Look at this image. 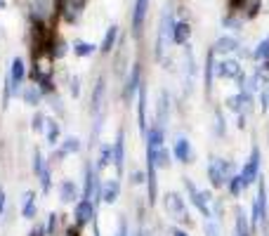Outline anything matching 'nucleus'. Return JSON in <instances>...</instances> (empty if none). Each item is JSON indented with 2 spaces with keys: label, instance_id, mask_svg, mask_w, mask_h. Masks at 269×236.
<instances>
[{
  "label": "nucleus",
  "instance_id": "f257e3e1",
  "mask_svg": "<svg viewBox=\"0 0 269 236\" xmlns=\"http://www.w3.org/2000/svg\"><path fill=\"white\" fill-rule=\"evenodd\" d=\"M206 173H208V180H210V187L213 189H227V182L239 173V168L229 158H224V156H210Z\"/></svg>",
  "mask_w": 269,
  "mask_h": 236
},
{
  "label": "nucleus",
  "instance_id": "f03ea898",
  "mask_svg": "<svg viewBox=\"0 0 269 236\" xmlns=\"http://www.w3.org/2000/svg\"><path fill=\"white\" fill-rule=\"evenodd\" d=\"M269 199H267V182L265 177L258 180V191L251 203V225L258 234V229H269Z\"/></svg>",
  "mask_w": 269,
  "mask_h": 236
},
{
  "label": "nucleus",
  "instance_id": "7ed1b4c3",
  "mask_svg": "<svg viewBox=\"0 0 269 236\" xmlns=\"http://www.w3.org/2000/svg\"><path fill=\"white\" fill-rule=\"evenodd\" d=\"M57 17H62V0H28V19H31V24L52 26Z\"/></svg>",
  "mask_w": 269,
  "mask_h": 236
},
{
  "label": "nucleus",
  "instance_id": "20e7f679",
  "mask_svg": "<svg viewBox=\"0 0 269 236\" xmlns=\"http://www.w3.org/2000/svg\"><path fill=\"white\" fill-rule=\"evenodd\" d=\"M163 210L165 215L175 222V225H182V227H191L194 220L189 215V208H187V201L179 191H165L163 194Z\"/></svg>",
  "mask_w": 269,
  "mask_h": 236
},
{
  "label": "nucleus",
  "instance_id": "39448f33",
  "mask_svg": "<svg viewBox=\"0 0 269 236\" xmlns=\"http://www.w3.org/2000/svg\"><path fill=\"white\" fill-rule=\"evenodd\" d=\"M175 21L170 7H163L161 12V24H158V38H156V59H161L163 52H168V45L172 43V31H175Z\"/></svg>",
  "mask_w": 269,
  "mask_h": 236
},
{
  "label": "nucleus",
  "instance_id": "423d86ee",
  "mask_svg": "<svg viewBox=\"0 0 269 236\" xmlns=\"http://www.w3.org/2000/svg\"><path fill=\"white\" fill-rule=\"evenodd\" d=\"M241 177H243V182H246L248 189L255 187L258 180L262 177V149H260V144H253L248 161L241 165Z\"/></svg>",
  "mask_w": 269,
  "mask_h": 236
},
{
  "label": "nucleus",
  "instance_id": "0eeeda50",
  "mask_svg": "<svg viewBox=\"0 0 269 236\" xmlns=\"http://www.w3.org/2000/svg\"><path fill=\"white\" fill-rule=\"evenodd\" d=\"M142 64L134 62L130 66V73L123 78V90H121V97L126 102V107H133V102L137 100V92H139V85H142Z\"/></svg>",
  "mask_w": 269,
  "mask_h": 236
},
{
  "label": "nucleus",
  "instance_id": "6e6552de",
  "mask_svg": "<svg viewBox=\"0 0 269 236\" xmlns=\"http://www.w3.org/2000/svg\"><path fill=\"white\" fill-rule=\"evenodd\" d=\"M97 222V206L95 201L81 199L78 203H73V225L78 229H88Z\"/></svg>",
  "mask_w": 269,
  "mask_h": 236
},
{
  "label": "nucleus",
  "instance_id": "1a4fd4ad",
  "mask_svg": "<svg viewBox=\"0 0 269 236\" xmlns=\"http://www.w3.org/2000/svg\"><path fill=\"white\" fill-rule=\"evenodd\" d=\"M224 104H227V109L234 111L236 116H248V114H253V109H255V95H251L248 90H239L236 95L227 97Z\"/></svg>",
  "mask_w": 269,
  "mask_h": 236
},
{
  "label": "nucleus",
  "instance_id": "9d476101",
  "mask_svg": "<svg viewBox=\"0 0 269 236\" xmlns=\"http://www.w3.org/2000/svg\"><path fill=\"white\" fill-rule=\"evenodd\" d=\"M26 62L21 57H14L9 62V69H7V76L9 78V85H12V97H21V90H24V81H26Z\"/></svg>",
  "mask_w": 269,
  "mask_h": 236
},
{
  "label": "nucleus",
  "instance_id": "9b49d317",
  "mask_svg": "<svg viewBox=\"0 0 269 236\" xmlns=\"http://www.w3.org/2000/svg\"><path fill=\"white\" fill-rule=\"evenodd\" d=\"M170 151H172V158L182 165H191L194 163V146H191V139L187 135H175L170 144Z\"/></svg>",
  "mask_w": 269,
  "mask_h": 236
},
{
  "label": "nucleus",
  "instance_id": "f8f14e48",
  "mask_svg": "<svg viewBox=\"0 0 269 236\" xmlns=\"http://www.w3.org/2000/svg\"><path fill=\"white\" fill-rule=\"evenodd\" d=\"M114 144V168H116V180H123L126 175V127L116 130V139Z\"/></svg>",
  "mask_w": 269,
  "mask_h": 236
},
{
  "label": "nucleus",
  "instance_id": "ddd939ff",
  "mask_svg": "<svg viewBox=\"0 0 269 236\" xmlns=\"http://www.w3.org/2000/svg\"><path fill=\"white\" fill-rule=\"evenodd\" d=\"M243 71L241 59H232V57H220L215 62V78L217 81H234L239 73Z\"/></svg>",
  "mask_w": 269,
  "mask_h": 236
},
{
  "label": "nucleus",
  "instance_id": "4468645a",
  "mask_svg": "<svg viewBox=\"0 0 269 236\" xmlns=\"http://www.w3.org/2000/svg\"><path fill=\"white\" fill-rule=\"evenodd\" d=\"M153 123L168 132V125H170V92L165 90V88L158 92V102H156V120H153Z\"/></svg>",
  "mask_w": 269,
  "mask_h": 236
},
{
  "label": "nucleus",
  "instance_id": "2eb2a0df",
  "mask_svg": "<svg viewBox=\"0 0 269 236\" xmlns=\"http://www.w3.org/2000/svg\"><path fill=\"white\" fill-rule=\"evenodd\" d=\"M85 7H88V0H62V19L66 24H78Z\"/></svg>",
  "mask_w": 269,
  "mask_h": 236
},
{
  "label": "nucleus",
  "instance_id": "dca6fc26",
  "mask_svg": "<svg viewBox=\"0 0 269 236\" xmlns=\"http://www.w3.org/2000/svg\"><path fill=\"white\" fill-rule=\"evenodd\" d=\"M137 127H139L142 139H144V135L149 132V127H151L149 118H146V81H142L139 92H137Z\"/></svg>",
  "mask_w": 269,
  "mask_h": 236
},
{
  "label": "nucleus",
  "instance_id": "f3484780",
  "mask_svg": "<svg viewBox=\"0 0 269 236\" xmlns=\"http://www.w3.org/2000/svg\"><path fill=\"white\" fill-rule=\"evenodd\" d=\"M83 199V191H81V184L76 180H62L59 182V201L62 203H78Z\"/></svg>",
  "mask_w": 269,
  "mask_h": 236
},
{
  "label": "nucleus",
  "instance_id": "a211bd4d",
  "mask_svg": "<svg viewBox=\"0 0 269 236\" xmlns=\"http://www.w3.org/2000/svg\"><path fill=\"white\" fill-rule=\"evenodd\" d=\"M232 236H255V229L251 225V218L246 215V210L241 206H236L234 210V232Z\"/></svg>",
  "mask_w": 269,
  "mask_h": 236
},
{
  "label": "nucleus",
  "instance_id": "6ab92c4d",
  "mask_svg": "<svg viewBox=\"0 0 269 236\" xmlns=\"http://www.w3.org/2000/svg\"><path fill=\"white\" fill-rule=\"evenodd\" d=\"M184 71H187V95H191L194 85H196V73H198L196 57H194L191 45H184Z\"/></svg>",
  "mask_w": 269,
  "mask_h": 236
},
{
  "label": "nucleus",
  "instance_id": "aec40b11",
  "mask_svg": "<svg viewBox=\"0 0 269 236\" xmlns=\"http://www.w3.org/2000/svg\"><path fill=\"white\" fill-rule=\"evenodd\" d=\"M215 62H217V55H215V50L210 47L206 52V64H203V88H206L208 97H210L213 83H215Z\"/></svg>",
  "mask_w": 269,
  "mask_h": 236
},
{
  "label": "nucleus",
  "instance_id": "412c9836",
  "mask_svg": "<svg viewBox=\"0 0 269 236\" xmlns=\"http://www.w3.org/2000/svg\"><path fill=\"white\" fill-rule=\"evenodd\" d=\"M121 191H123V184H121V180H116V177L104 180V182H102V203L114 206V203L121 199Z\"/></svg>",
  "mask_w": 269,
  "mask_h": 236
},
{
  "label": "nucleus",
  "instance_id": "4be33fe9",
  "mask_svg": "<svg viewBox=\"0 0 269 236\" xmlns=\"http://www.w3.org/2000/svg\"><path fill=\"white\" fill-rule=\"evenodd\" d=\"M114 165V144L111 142H102L97 146V158H95V168L102 175V170H107Z\"/></svg>",
  "mask_w": 269,
  "mask_h": 236
},
{
  "label": "nucleus",
  "instance_id": "5701e85b",
  "mask_svg": "<svg viewBox=\"0 0 269 236\" xmlns=\"http://www.w3.org/2000/svg\"><path fill=\"white\" fill-rule=\"evenodd\" d=\"M146 12H149V0H134V9H133V33L134 36H142Z\"/></svg>",
  "mask_w": 269,
  "mask_h": 236
},
{
  "label": "nucleus",
  "instance_id": "b1692460",
  "mask_svg": "<svg viewBox=\"0 0 269 236\" xmlns=\"http://www.w3.org/2000/svg\"><path fill=\"white\" fill-rule=\"evenodd\" d=\"M213 50H215V55H220V57H229V55H234V52L241 50V43L234 36H220L215 43H213Z\"/></svg>",
  "mask_w": 269,
  "mask_h": 236
},
{
  "label": "nucleus",
  "instance_id": "393cba45",
  "mask_svg": "<svg viewBox=\"0 0 269 236\" xmlns=\"http://www.w3.org/2000/svg\"><path fill=\"white\" fill-rule=\"evenodd\" d=\"M21 218L28 220V222H33L38 218V194L33 189L26 191L24 199H21Z\"/></svg>",
  "mask_w": 269,
  "mask_h": 236
},
{
  "label": "nucleus",
  "instance_id": "a878e982",
  "mask_svg": "<svg viewBox=\"0 0 269 236\" xmlns=\"http://www.w3.org/2000/svg\"><path fill=\"white\" fill-rule=\"evenodd\" d=\"M21 100H24V104H26V107H33V109H38V107L43 104L45 95H43V90L38 88L36 83H28V85H24V90H21Z\"/></svg>",
  "mask_w": 269,
  "mask_h": 236
},
{
  "label": "nucleus",
  "instance_id": "bb28decb",
  "mask_svg": "<svg viewBox=\"0 0 269 236\" xmlns=\"http://www.w3.org/2000/svg\"><path fill=\"white\" fill-rule=\"evenodd\" d=\"M189 40H191V24L187 19H177L175 21V31H172V43L184 47L189 45Z\"/></svg>",
  "mask_w": 269,
  "mask_h": 236
},
{
  "label": "nucleus",
  "instance_id": "cd10ccee",
  "mask_svg": "<svg viewBox=\"0 0 269 236\" xmlns=\"http://www.w3.org/2000/svg\"><path fill=\"white\" fill-rule=\"evenodd\" d=\"M45 139L50 146H59L62 142V123L54 116H47V123H45Z\"/></svg>",
  "mask_w": 269,
  "mask_h": 236
},
{
  "label": "nucleus",
  "instance_id": "c85d7f7f",
  "mask_svg": "<svg viewBox=\"0 0 269 236\" xmlns=\"http://www.w3.org/2000/svg\"><path fill=\"white\" fill-rule=\"evenodd\" d=\"M64 225L62 222V215L57 213V210H52V213H47V220H45V234L47 236H59L64 232Z\"/></svg>",
  "mask_w": 269,
  "mask_h": 236
},
{
  "label": "nucleus",
  "instance_id": "c756f323",
  "mask_svg": "<svg viewBox=\"0 0 269 236\" xmlns=\"http://www.w3.org/2000/svg\"><path fill=\"white\" fill-rule=\"evenodd\" d=\"M81 149H83V142H81V137H76V135H66L62 142H59V151H62L64 156L81 154Z\"/></svg>",
  "mask_w": 269,
  "mask_h": 236
},
{
  "label": "nucleus",
  "instance_id": "7c9ffc66",
  "mask_svg": "<svg viewBox=\"0 0 269 236\" xmlns=\"http://www.w3.org/2000/svg\"><path fill=\"white\" fill-rule=\"evenodd\" d=\"M116 40H118V26H109L104 38H102V43H99V52H102V55L114 52V50H116Z\"/></svg>",
  "mask_w": 269,
  "mask_h": 236
},
{
  "label": "nucleus",
  "instance_id": "2f4dec72",
  "mask_svg": "<svg viewBox=\"0 0 269 236\" xmlns=\"http://www.w3.org/2000/svg\"><path fill=\"white\" fill-rule=\"evenodd\" d=\"M227 191H229V196H232V199H241L243 194L248 191V187H246V182H243V177H241V170H239L232 180L227 182Z\"/></svg>",
  "mask_w": 269,
  "mask_h": 236
},
{
  "label": "nucleus",
  "instance_id": "473e14b6",
  "mask_svg": "<svg viewBox=\"0 0 269 236\" xmlns=\"http://www.w3.org/2000/svg\"><path fill=\"white\" fill-rule=\"evenodd\" d=\"M73 55L81 57V59H85V57H92L95 52L99 50V45H95V43H90V40H73Z\"/></svg>",
  "mask_w": 269,
  "mask_h": 236
},
{
  "label": "nucleus",
  "instance_id": "72a5a7b5",
  "mask_svg": "<svg viewBox=\"0 0 269 236\" xmlns=\"http://www.w3.org/2000/svg\"><path fill=\"white\" fill-rule=\"evenodd\" d=\"M213 130L217 137H222V139L227 137V118H224V111L220 104L213 109Z\"/></svg>",
  "mask_w": 269,
  "mask_h": 236
},
{
  "label": "nucleus",
  "instance_id": "f704fd0d",
  "mask_svg": "<svg viewBox=\"0 0 269 236\" xmlns=\"http://www.w3.org/2000/svg\"><path fill=\"white\" fill-rule=\"evenodd\" d=\"M66 52H69V45H66V40H62L59 36H54L52 47H50V57H52L54 62H59V59H64V57H66Z\"/></svg>",
  "mask_w": 269,
  "mask_h": 236
},
{
  "label": "nucleus",
  "instance_id": "c9c22d12",
  "mask_svg": "<svg viewBox=\"0 0 269 236\" xmlns=\"http://www.w3.org/2000/svg\"><path fill=\"white\" fill-rule=\"evenodd\" d=\"M172 151L168 149V146H161V149H156V168L158 170H168L172 165Z\"/></svg>",
  "mask_w": 269,
  "mask_h": 236
},
{
  "label": "nucleus",
  "instance_id": "e433bc0d",
  "mask_svg": "<svg viewBox=\"0 0 269 236\" xmlns=\"http://www.w3.org/2000/svg\"><path fill=\"white\" fill-rule=\"evenodd\" d=\"M253 59H255V62H260V64L269 59V36H265L260 43L255 45V50H253Z\"/></svg>",
  "mask_w": 269,
  "mask_h": 236
},
{
  "label": "nucleus",
  "instance_id": "4c0bfd02",
  "mask_svg": "<svg viewBox=\"0 0 269 236\" xmlns=\"http://www.w3.org/2000/svg\"><path fill=\"white\" fill-rule=\"evenodd\" d=\"M38 182H40V194H50V189H52V163H47V168H45L43 173H40V177H38Z\"/></svg>",
  "mask_w": 269,
  "mask_h": 236
},
{
  "label": "nucleus",
  "instance_id": "58836bf2",
  "mask_svg": "<svg viewBox=\"0 0 269 236\" xmlns=\"http://www.w3.org/2000/svg\"><path fill=\"white\" fill-rule=\"evenodd\" d=\"M203 234L206 236H224L222 222H220V220H206V222H203Z\"/></svg>",
  "mask_w": 269,
  "mask_h": 236
},
{
  "label": "nucleus",
  "instance_id": "ea45409f",
  "mask_svg": "<svg viewBox=\"0 0 269 236\" xmlns=\"http://www.w3.org/2000/svg\"><path fill=\"white\" fill-rule=\"evenodd\" d=\"M45 123H47V116H45L43 111H36L33 118H31V130L33 132H45Z\"/></svg>",
  "mask_w": 269,
  "mask_h": 236
},
{
  "label": "nucleus",
  "instance_id": "a19ab883",
  "mask_svg": "<svg viewBox=\"0 0 269 236\" xmlns=\"http://www.w3.org/2000/svg\"><path fill=\"white\" fill-rule=\"evenodd\" d=\"M222 26L224 28H232V31H241V26H243V21L239 19V14H227V17L222 19Z\"/></svg>",
  "mask_w": 269,
  "mask_h": 236
},
{
  "label": "nucleus",
  "instance_id": "79ce46f5",
  "mask_svg": "<svg viewBox=\"0 0 269 236\" xmlns=\"http://www.w3.org/2000/svg\"><path fill=\"white\" fill-rule=\"evenodd\" d=\"M69 95H71L73 100L81 97V76H71L69 78Z\"/></svg>",
  "mask_w": 269,
  "mask_h": 236
},
{
  "label": "nucleus",
  "instance_id": "37998d69",
  "mask_svg": "<svg viewBox=\"0 0 269 236\" xmlns=\"http://www.w3.org/2000/svg\"><path fill=\"white\" fill-rule=\"evenodd\" d=\"M260 111L262 114H267L269 111V85H265L260 90Z\"/></svg>",
  "mask_w": 269,
  "mask_h": 236
},
{
  "label": "nucleus",
  "instance_id": "c03bdc74",
  "mask_svg": "<svg viewBox=\"0 0 269 236\" xmlns=\"http://www.w3.org/2000/svg\"><path fill=\"white\" fill-rule=\"evenodd\" d=\"M50 104H52L54 114H59V116H64V107H62V100H59V95L54 92V95H50Z\"/></svg>",
  "mask_w": 269,
  "mask_h": 236
},
{
  "label": "nucleus",
  "instance_id": "a18cd8bd",
  "mask_svg": "<svg viewBox=\"0 0 269 236\" xmlns=\"http://www.w3.org/2000/svg\"><path fill=\"white\" fill-rule=\"evenodd\" d=\"M130 177H133L130 182H133V184H137V187H139V184H146V170H134Z\"/></svg>",
  "mask_w": 269,
  "mask_h": 236
},
{
  "label": "nucleus",
  "instance_id": "49530a36",
  "mask_svg": "<svg viewBox=\"0 0 269 236\" xmlns=\"http://www.w3.org/2000/svg\"><path fill=\"white\" fill-rule=\"evenodd\" d=\"M5 210H7V194H5V189L0 187V218L5 215Z\"/></svg>",
  "mask_w": 269,
  "mask_h": 236
},
{
  "label": "nucleus",
  "instance_id": "de8ad7c7",
  "mask_svg": "<svg viewBox=\"0 0 269 236\" xmlns=\"http://www.w3.org/2000/svg\"><path fill=\"white\" fill-rule=\"evenodd\" d=\"M170 236H191V234H189L187 227H182V225H175V227L170 229Z\"/></svg>",
  "mask_w": 269,
  "mask_h": 236
},
{
  "label": "nucleus",
  "instance_id": "09e8293b",
  "mask_svg": "<svg viewBox=\"0 0 269 236\" xmlns=\"http://www.w3.org/2000/svg\"><path fill=\"white\" fill-rule=\"evenodd\" d=\"M26 236H47V234H45V225H36V227L31 229Z\"/></svg>",
  "mask_w": 269,
  "mask_h": 236
},
{
  "label": "nucleus",
  "instance_id": "8fccbe9b",
  "mask_svg": "<svg viewBox=\"0 0 269 236\" xmlns=\"http://www.w3.org/2000/svg\"><path fill=\"white\" fill-rule=\"evenodd\" d=\"M92 236H99V227H97V222L92 225Z\"/></svg>",
  "mask_w": 269,
  "mask_h": 236
},
{
  "label": "nucleus",
  "instance_id": "3c124183",
  "mask_svg": "<svg viewBox=\"0 0 269 236\" xmlns=\"http://www.w3.org/2000/svg\"><path fill=\"white\" fill-rule=\"evenodd\" d=\"M134 236H146V232H144V227H139V229H137V234H134Z\"/></svg>",
  "mask_w": 269,
  "mask_h": 236
},
{
  "label": "nucleus",
  "instance_id": "603ef678",
  "mask_svg": "<svg viewBox=\"0 0 269 236\" xmlns=\"http://www.w3.org/2000/svg\"><path fill=\"white\" fill-rule=\"evenodd\" d=\"M7 7V0H0V9H5Z\"/></svg>",
  "mask_w": 269,
  "mask_h": 236
},
{
  "label": "nucleus",
  "instance_id": "864d4df0",
  "mask_svg": "<svg viewBox=\"0 0 269 236\" xmlns=\"http://www.w3.org/2000/svg\"><path fill=\"white\" fill-rule=\"evenodd\" d=\"M265 236H269V229H265Z\"/></svg>",
  "mask_w": 269,
  "mask_h": 236
}]
</instances>
